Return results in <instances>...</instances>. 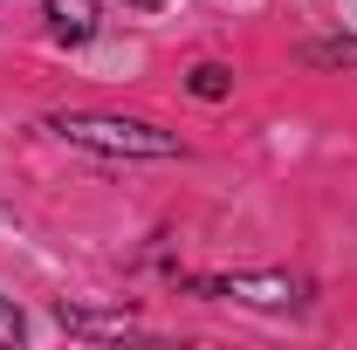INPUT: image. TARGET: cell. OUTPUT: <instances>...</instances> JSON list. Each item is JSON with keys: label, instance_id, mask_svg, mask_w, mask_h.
I'll return each mask as SVG.
<instances>
[{"label": "cell", "instance_id": "cell-1", "mask_svg": "<svg viewBox=\"0 0 357 350\" xmlns=\"http://www.w3.org/2000/svg\"><path fill=\"white\" fill-rule=\"evenodd\" d=\"M55 131L89 151H124V158H178V137L158 124H131V117H55Z\"/></svg>", "mask_w": 357, "mask_h": 350}, {"label": "cell", "instance_id": "cell-2", "mask_svg": "<svg viewBox=\"0 0 357 350\" xmlns=\"http://www.w3.org/2000/svg\"><path fill=\"white\" fill-rule=\"evenodd\" d=\"M48 28L62 42H89L96 35V0H48Z\"/></svg>", "mask_w": 357, "mask_h": 350}, {"label": "cell", "instance_id": "cell-3", "mask_svg": "<svg viewBox=\"0 0 357 350\" xmlns=\"http://www.w3.org/2000/svg\"><path fill=\"white\" fill-rule=\"evenodd\" d=\"M227 83H234V76H227L220 62H199V69H192V96H206V103H220Z\"/></svg>", "mask_w": 357, "mask_h": 350}, {"label": "cell", "instance_id": "cell-4", "mask_svg": "<svg viewBox=\"0 0 357 350\" xmlns=\"http://www.w3.org/2000/svg\"><path fill=\"white\" fill-rule=\"evenodd\" d=\"M0 344H21V309L0 303Z\"/></svg>", "mask_w": 357, "mask_h": 350}, {"label": "cell", "instance_id": "cell-5", "mask_svg": "<svg viewBox=\"0 0 357 350\" xmlns=\"http://www.w3.org/2000/svg\"><path fill=\"white\" fill-rule=\"evenodd\" d=\"M131 7H165V0H131Z\"/></svg>", "mask_w": 357, "mask_h": 350}]
</instances>
